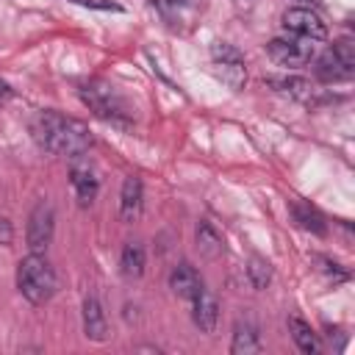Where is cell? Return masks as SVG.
<instances>
[{
  "label": "cell",
  "instance_id": "obj_1",
  "mask_svg": "<svg viewBox=\"0 0 355 355\" xmlns=\"http://www.w3.org/2000/svg\"><path fill=\"white\" fill-rule=\"evenodd\" d=\"M31 133L53 155L78 158L92 147V133L80 119L64 116L58 111H39L31 122Z\"/></svg>",
  "mask_w": 355,
  "mask_h": 355
},
{
  "label": "cell",
  "instance_id": "obj_2",
  "mask_svg": "<svg viewBox=\"0 0 355 355\" xmlns=\"http://www.w3.org/2000/svg\"><path fill=\"white\" fill-rule=\"evenodd\" d=\"M78 94H80L83 105H89V111L94 116H100L105 122H114V125H128L130 122V114L133 111H130L128 100L116 92L114 83H108L103 78H92V80L80 83Z\"/></svg>",
  "mask_w": 355,
  "mask_h": 355
},
{
  "label": "cell",
  "instance_id": "obj_3",
  "mask_svg": "<svg viewBox=\"0 0 355 355\" xmlns=\"http://www.w3.org/2000/svg\"><path fill=\"white\" fill-rule=\"evenodd\" d=\"M55 269L50 266V261L42 252H31L28 258L19 261L17 269V288L22 291V297L33 305H44L53 294H55Z\"/></svg>",
  "mask_w": 355,
  "mask_h": 355
},
{
  "label": "cell",
  "instance_id": "obj_4",
  "mask_svg": "<svg viewBox=\"0 0 355 355\" xmlns=\"http://www.w3.org/2000/svg\"><path fill=\"white\" fill-rule=\"evenodd\" d=\"M266 53L269 58L277 64V67H288V69H300L305 64H311L313 58V44L311 39H302V36H277L266 44Z\"/></svg>",
  "mask_w": 355,
  "mask_h": 355
},
{
  "label": "cell",
  "instance_id": "obj_5",
  "mask_svg": "<svg viewBox=\"0 0 355 355\" xmlns=\"http://www.w3.org/2000/svg\"><path fill=\"white\" fill-rule=\"evenodd\" d=\"M53 230H55V211L47 200H39L28 216V230H25L31 252H44L53 241Z\"/></svg>",
  "mask_w": 355,
  "mask_h": 355
},
{
  "label": "cell",
  "instance_id": "obj_6",
  "mask_svg": "<svg viewBox=\"0 0 355 355\" xmlns=\"http://www.w3.org/2000/svg\"><path fill=\"white\" fill-rule=\"evenodd\" d=\"M283 28H286L288 33L302 36V39H311V42L327 36V25H324L322 17H319L313 8H308V6H294V8H288V11L283 14Z\"/></svg>",
  "mask_w": 355,
  "mask_h": 355
},
{
  "label": "cell",
  "instance_id": "obj_7",
  "mask_svg": "<svg viewBox=\"0 0 355 355\" xmlns=\"http://www.w3.org/2000/svg\"><path fill=\"white\" fill-rule=\"evenodd\" d=\"M169 288L178 297H183V300H194L202 291V280H200L197 269L183 261V263H175L172 266V272H169Z\"/></svg>",
  "mask_w": 355,
  "mask_h": 355
},
{
  "label": "cell",
  "instance_id": "obj_8",
  "mask_svg": "<svg viewBox=\"0 0 355 355\" xmlns=\"http://www.w3.org/2000/svg\"><path fill=\"white\" fill-rule=\"evenodd\" d=\"M352 72H355V64H347L333 47L324 53V55H319V61H316V78L319 80H324V83H336V80H349L352 78Z\"/></svg>",
  "mask_w": 355,
  "mask_h": 355
},
{
  "label": "cell",
  "instance_id": "obj_9",
  "mask_svg": "<svg viewBox=\"0 0 355 355\" xmlns=\"http://www.w3.org/2000/svg\"><path fill=\"white\" fill-rule=\"evenodd\" d=\"M69 180H72V189H75V197L80 205H92L94 197H97V175L89 164H72V172H69Z\"/></svg>",
  "mask_w": 355,
  "mask_h": 355
},
{
  "label": "cell",
  "instance_id": "obj_10",
  "mask_svg": "<svg viewBox=\"0 0 355 355\" xmlns=\"http://www.w3.org/2000/svg\"><path fill=\"white\" fill-rule=\"evenodd\" d=\"M83 333L92 341H105L108 338V324H105V313L97 297H86L83 300Z\"/></svg>",
  "mask_w": 355,
  "mask_h": 355
},
{
  "label": "cell",
  "instance_id": "obj_11",
  "mask_svg": "<svg viewBox=\"0 0 355 355\" xmlns=\"http://www.w3.org/2000/svg\"><path fill=\"white\" fill-rule=\"evenodd\" d=\"M141 194H144L141 180L139 178H125L122 194H119V219L122 222L139 219V214H141Z\"/></svg>",
  "mask_w": 355,
  "mask_h": 355
},
{
  "label": "cell",
  "instance_id": "obj_12",
  "mask_svg": "<svg viewBox=\"0 0 355 355\" xmlns=\"http://www.w3.org/2000/svg\"><path fill=\"white\" fill-rule=\"evenodd\" d=\"M194 302V311H191V319L194 324L202 330V333H214L216 327V319H219V305H216V297L208 294L205 288L191 300Z\"/></svg>",
  "mask_w": 355,
  "mask_h": 355
},
{
  "label": "cell",
  "instance_id": "obj_13",
  "mask_svg": "<svg viewBox=\"0 0 355 355\" xmlns=\"http://www.w3.org/2000/svg\"><path fill=\"white\" fill-rule=\"evenodd\" d=\"M230 352L233 355H252L261 352V341H258V330L250 322H239L233 327V341H230Z\"/></svg>",
  "mask_w": 355,
  "mask_h": 355
},
{
  "label": "cell",
  "instance_id": "obj_14",
  "mask_svg": "<svg viewBox=\"0 0 355 355\" xmlns=\"http://www.w3.org/2000/svg\"><path fill=\"white\" fill-rule=\"evenodd\" d=\"M269 89L280 92V94H288L294 100H311L313 97V89L305 78H266L263 80Z\"/></svg>",
  "mask_w": 355,
  "mask_h": 355
},
{
  "label": "cell",
  "instance_id": "obj_15",
  "mask_svg": "<svg viewBox=\"0 0 355 355\" xmlns=\"http://www.w3.org/2000/svg\"><path fill=\"white\" fill-rule=\"evenodd\" d=\"M197 250H200V255H205V258H211V261L225 252L222 236L214 230L211 222H200V225H197Z\"/></svg>",
  "mask_w": 355,
  "mask_h": 355
},
{
  "label": "cell",
  "instance_id": "obj_16",
  "mask_svg": "<svg viewBox=\"0 0 355 355\" xmlns=\"http://www.w3.org/2000/svg\"><path fill=\"white\" fill-rule=\"evenodd\" d=\"M288 333H291L294 344H297L302 352H308V355L319 352V338H316V333H313L311 324L302 322L300 316H291V319H288Z\"/></svg>",
  "mask_w": 355,
  "mask_h": 355
},
{
  "label": "cell",
  "instance_id": "obj_17",
  "mask_svg": "<svg viewBox=\"0 0 355 355\" xmlns=\"http://www.w3.org/2000/svg\"><path fill=\"white\" fill-rule=\"evenodd\" d=\"M119 266H122L125 277H141V272H144V247L139 241H128L122 247Z\"/></svg>",
  "mask_w": 355,
  "mask_h": 355
},
{
  "label": "cell",
  "instance_id": "obj_18",
  "mask_svg": "<svg viewBox=\"0 0 355 355\" xmlns=\"http://www.w3.org/2000/svg\"><path fill=\"white\" fill-rule=\"evenodd\" d=\"M214 72H216V78H222V83H227L230 89H241V86L247 83L244 61H214Z\"/></svg>",
  "mask_w": 355,
  "mask_h": 355
},
{
  "label": "cell",
  "instance_id": "obj_19",
  "mask_svg": "<svg viewBox=\"0 0 355 355\" xmlns=\"http://www.w3.org/2000/svg\"><path fill=\"white\" fill-rule=\"evenodd\" d=\"M291 214H294V219L300 222V227H305V230H311V233H316V236H324V219L311 208V205H305V202H291Z\"/></svg>",
  "mask_w": 355,
  "mask_h": 355
},
{
  "label": "cell",
  "instance_id": "obj_20",
  "mask_svg": "<svg viewBox=\"0 0 355 355\" xmlns=\"http://www.w3.org/2000/svg\"><path fill=\"white\" fill-rule=\"evenodd\" d=\"M247 277H250L252 288H266L269 280H272V266H269V261H263V258H250V263H247Z\"/></svg>",
  "mask_w": 355,
  "mask_h": 355
},
{
  "label": "cell",
  "instance_id": "obj_21",
  "mask_svg": "<svg viewBox=\"0 0 355 355\" xmlns=\"http://www.w3.org/2000/svg\"><path fill=\"white\" fill-rule=\"evenodd\" d=\"M211 55H214V61H244V55L227 42H214L211 44Z\"/></svg>",
  "mask_w": 355,
  "mask_h": 355
},
{
  "label": "cell",
  "instance_id": "obj_22",
  "mask_svg": "<svg viewBox=\"0 0 355 355\" xmlns=\"http://www.w3.org/2000/svg\"><path fill=\"white\" fill-rule=\"evenodd\" d=\"M333 50H336L347 64H355V44H352V39H338V42L333 44Z\"/></svg>",
  "mask_w": 355,
  "mask_h": 355
},
{
  "label": "cell",
  "instance_id": "obj_23",
  "mask_svg": "<svg viewBox=\"0 0 355 355\" xmlns=\"http://www.w3.org/2000/svg\"><path fill=\"white\" fill-rule=\"evenodd\" d=\"M72 3L86 6V8H100V11H122V6L114 0H72Z\"/></svg>",
  "mask_w": 355,
  "mask_h": 355
},
{
  "label": "cell",
  "instance_id": "obj_24",
  "mask_svg": "<svg viewBox=\"0 0 355 355\" xmlns=\"http://www.w3.org/2000/svg\"><path fill=\"white\" fill-rule=\"evenodd\" d=\"M11 236H14V233H11V222H8L6 216H0V244L8 247V244H11Z\"/></svg>",
  "mask_w": 355,
  "mask_h": 355
},
{
  "label": "cell",
  "instance_id": "obj_25",
  "mask_svg": "<svg viewBox=\"0 0 355 355\" xmlns=\"http://www.w3.org/2000/svg\"><path fill=\"white\" fill-rule=\"evenodd\" d=\"M322 263H324L327 275H333V280H347V272H341L338 263H330V261H322Z\"/></svg>",
  "mask_w": 355,
  "mask_h": 355
},
{
  "label": "cell",
  "instance_id": "obj_26",
  "mask_svg": "<svg viewBox=\"0 0 355 355\" xmlns=\"http://www.w3.org/2000/svg\"><path fill=\"white\" fill-rule=\"evenodd\" d=\"M11 97H14V89H11L6 80H0V108H3V105H6Z\"/></svg>",
  "mask_w": 355,
  "mask_h": 355
},
{
  "label": "cell",
  "instance_id": "obj_27",
  "mask_svg": "<svg viewBox=\"0 0 355 355\" xmlns=\"http://www.w3.org/2000/svg\"><path fill=\"white\" fill-rule=\"evenodd\" d=\"M236 3H252V0H236Z\"/></svg>",
  "mask_w": 355,
  "mask_h": 355
},
{
  "label": "cell",
  "instance_id": "obj_28",
  "mask_svg": "<svg viewBox=\"0 0 355 355\" xmlns=\"http://www.w3.org/2000/svg\"><path fill=\"white\" fill-rule=\"evenodd\" d=\"M311 3H313V0H311Z\"/></svg>",
  "mask_w": 355,
  "mask_h": 355
},
{
  "label": "cell",
  "instance_id": "obj_29",
  "mask_svg": "<svg viewBox=\"0 0 355 355\" xmlns=\"http://www.w3.org/2000/svg\"><path fill=\"white\" fill-rule=\"evenodd\" d=\"M175 3H178V0H175Z\"/></svg>",
  "mask_w": 355,
  "mask_h": 355
}]
</instances>
